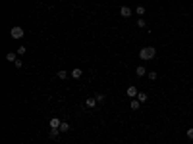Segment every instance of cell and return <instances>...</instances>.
<instances>
[{
    "label": "cell",
    "instance_id": "obj_1",
    "mask_svg": "<svg viewBox=\"0 0 193 144\" xmlns=\"http://www.w3.org/2000/svg\"><path fill=\"white\" fill-rule=\"evenodd\" d=\"M155 56H157V48H155V46H145V48L139 50V58H141L143 61L155 60Z\"/></svg>",
    "mask_w": 193,
    "mask_h": 144
},
{
    "label": "cell",
    "instance_id": "obj_2",
    "mask_svg": "<svg viewBox=\"0 0 193 144\" xmlns=\"http://www.w3.org/2000/svg\"><path fill=\"white\" fill-rule=\"evenodd\" d=\"M10 35H12V39L19 40V39H23L25 31H23V27H12V29H10Z\"/></svg>",
    "mask_w": 193,
    "mask_h": 144
},
{
    "label": "cell",
    "instance_id": "obj_3",
    "mask_svg": "<svg viewBox=\"0 0 193 144\" xmlns=\"http://www.w3.org/2000/svg\"><path fill=\"white\" fill-rule=\"evenodd\" d=\"M131 14H133V10H131L129 6H122L120 8V15L122 18H131Z\"/></svg>",
    "mask_w": 193,
    "mask_h": 144
},
{
    "label": "cell",
    "instance_id": "obj_4",
    "mask_svg": "<svg viewBox=\"0 0 193 144\" xmlns=\"http://www.w3.org/2000/svg\"><path fill=\"white\" fill-rule=\"evenodd\" d=\"M126 94H128L129 98H137V94H139L137 86H128V88H126Z\"/></svg>",
    "mask_w": 193,
    "mask_h": 144
},
{
    "label": "cell",
    "instance_id": "obj_5",
    "mask_svg": "<svg viewBox=\"0 0 193 144\" xmlns=\"http://www.w3.org/2000/svg\"><path fill=\"white\" fill-rule=\"evenodd\" d=\"M48 125H50V129H60V125H62V121H60L58 117H52L50 121H48Z\"/></svg>",
    "mask_w": 193,
    "mask_h": 144
},
{
    "label": "cell",
    "instance_id": "obj_6",
    "mask_svg": "<svg viewBox=\"0 0 193 144\" xmlns=\"http://www.w3.org/2000/svg\"><path fill=\"white\" fill-rule=\"evenodd\" d=\"M129 108L133 110V112H137V110L141 108V102H139L137 98H131V102H129Z\"/></svg>",
    "mask_w": 193,
    "mask_h": 144
},
{
    "label": "cell",
    "instance_id": "obj_7",
    "mask_svg": "<svg viewBox=\"0 0 193 144\" xmlns=\"http://www.w3.org/2000/svg\"><path fill=\"white\" fill-rule=\"evenodd\" d=\"M147 73H149V71H147L143 65H137V67H135V75H137V77H145Z\"/></svg>",
    "mask_w": 193,
    "mask_h": 144
},
{
    "label": "cell",
    "instance_id": "obj_8",
    "mask_svg": "<svg viewBox=\"0 0 193 144\" xmlns=\"http://www.w3.org/2000/svg\"><path fill=\"white\" fill-rule=\"evenodd\" d=\"M16 60H18V52H8L6 54V61L12 64V61H16Z\"/></svg>",
    "mask_w": 193,
    "mask_h": 144
},
{
    "label": "cell",
    "instance_id": "obj_9",
    "mask_svg": "<svg viewBox=\"0 0 193 144\" xmlns=\"http://www.w3.org/2000/svg\"><path fill=\"white\" fill-rule=\"evenodd\" d=\"M70 75H72V77H73V79H79V77H81V75H83V71H81V69H79V67H75V69H73V71H72V73H70Z\"/></svg>",
    "mask_w": 193,
    "mask_h": 144
},
{
    "label": "cell",
    "instance_id": "obj_10",
    "mask_svg": "<svg viewBox=\"0 0 193 144\" xmlns=\"http://www.w3.org/2000/svg\"><path fill=\"white\" fill-rule=\"evenodd\" d=\"M87 108H95V106H98V102H97V98H87Z\"/></svg>",
    "mask_w": 193,
    "mask_h": 144
},
{
    "label": "cell",
    "instance_id": "obj_11",
    "mask_svg": "<svg viewBox=\"0 0 193 144\" xmlns=\"http://www.w3.org/2000/svg\"><path fill=\"white\" fill-rule=\"evenodd\" d=\"M133 12H135V14H137V15H145V12H147V10H145V6H137V8H135Z\"/></svg>",
    "mask_w": 193,
    "mask_h": 144
},
{
    "label": "cell",
    "instance_id": "obj_12",
    "mask_svg": "<svg viewBox=\"0 0 193 144\" xmlns=\"http://www.w3.org/2000/svg\"><path fill=\"white\" fill-rule=\"evenodd\" d=\"M68 131H70V123L62 121V125H60V133H68Z\"/></svg>",
    "mask_w": 193,
    "mask_h": 144
},
{
    "label": "cell",
    "instance_id": "obj_13",
    "mask_svg": "<svg viewBox=\"0 0 193 144\" xmlns=\"http://www.w3.org/2000/svg\"><path fill=\"white\" fill-rule=\"evenodd\" d=\"M58 134H60V129H50L48 137H50V138H58Z\"/></svg>",
    "mask_w": 193,
    "mask_h": 144
},
{
    "label": "cell",
    "instance_id": "obj_14",
    "mask_svg": "<svg viewBox=\"0 0 193 144\" xmlns=\"http://www.w3.org/2000/svg\"><path fill=\"white\" fill-rule=\"evenodd\" d=\"M147 98H149V96H147V92H139L137 94V100L141 102V104H143V102H147Z\"/></svg>",
    "mask_w": 193,
    "mask_h": 144
},
{
    "label": "cell",
    "instance_id": "obj_15",
    "mask_svg": "<svg viewBox=\"0 0 193 144\" xmlns=\"http://www.w3.org/2000/svg\"><path fill=\"white\" fill-rule=\"evenodd\" d=\"M56 75H58V79H66V77H68L70 73H68V71H64V69H60V71L56 73Z\"/></svg>",
    "mask_w": 193,
    "mask_h": 144
},
{
    "label": "cell",
    "instance_id": "obj_16",
    "mask_svg": "<svg viewBox=\"0 0 193 144\" xmlns=\"http://www.w3.org/2000/svg\"><path fill=\"white\" fill-rule=\"evenodd\" d=\"M147 77H149V81H155V79H157V71H149V73H147Z\"/></svg>",
    "mask_w": 193,
    "mask_h": 144
},
{
    "label": "cell",
    "instance_id": "obj_17",
    "mask_svg": "<svg viewBox=\"0 0 193 144\" xmlns=\"http://www.w3.org/2000/svg\"><path fill=\"white\" fill-rule=\"evenodd\" d=\"M25 52H27V48H25V46H19V48H18V56H23Z\"/></svg>",
    "mask_w": 193,
    "mask_h": 144
},
{
    "label": "cell",
    "instance_id": "obj_18",
    "mask_svg": "<svg viewBox=\"0 0 193 144\" xmlns=\"http://www.w3.org/2000/svg\"><path fill=\"white\" fill-rule=\"evenodd\" d=\"M187 138H189V140H193V127H189V129H187Z\"/></svg>",
    "mask_w": 193,
    "mask_h": 144
},
{
    "label": "cell",
    "instance_id": "obj_19",
    "mask_svg": "<svg viewBox=\"0 0 193 144\" xmlns=\"http://www.w3.org/2000/svg\"><path fill=\"white\" fill-rule=\"evenodd\" d=\"M97 102H98V104H102V102H104V94H97Z\"/></svg>",
    "mask_w": 193,
    "mask_h": 144
},
{
    "label": "cell",
    "instance_id": "obj_20",
    "mask_svg": "<svg viewBox=\"0 0 193 144\" xmlns=\"http://www.w3.org/2000/svg\"><path fill=\"white\" fill-rule=\"evenodd\" d=\"M145 25H147V23H145V19H137V27H141V29H143Z\"/></svg>",
    "mask_w": 193,
    "mask_h": 144
},
{
    "label": "cell",
    "instance_id": "obj_21",
    "mask_svg": "<svg viewBox=\"0 0 193 144\" xmlns=\"http://www.w3.org/2000/svg\"><path fill=\"white\" fill-rule=\"evenodd\" d=\"M14 64H16V67H18V69H19V67H23V61H21V60H16Z\"/></svg>",
    "mask_w": 193,
    "mask_h": 144
}]
</instances>
